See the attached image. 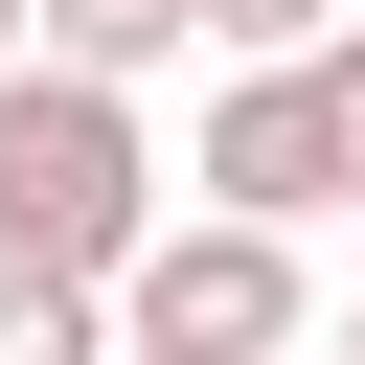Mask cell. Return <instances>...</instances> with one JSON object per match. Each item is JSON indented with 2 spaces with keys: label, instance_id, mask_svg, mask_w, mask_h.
Here are the masks:
<instances>
[{
  "label": "cell",
  "instance_id": "obj_5",
  "mask_svg": "<svg viewBox=\"0 0 365 365\" xmlns=\"http://www.w3.org/2000/svg\"><path fill=\"white\" fill-rule=\"evenodd\" d=\"M0 365H114V319H91V274H0Z\"/></svg>",
  "mask_w": 365,
  "mask_h": 365
},
{
  "label": "cell",
  "instance_id": "obj_7",
  "mask_svg": "<svg viewBox=\"0 0 365 365\" xmlns=\"http://www.w3.org/2000/svg\"><path fill=\"white\" fill-rule=\"evenodd\" d=\"M182 23H205V46H319L342 0H182Z\"/></svg>",
  "mask_w": 365,
  "mask_h": 365
},
{
  "label": "cell",
  "instance_id": "obj_1",
  "mask_svg": "<svg viewBox=\"0 0 365 365\" xmlns=\"http://www.w3.org/2000/svg\"><path fill=\"white\" fill-rule=\"evenodd\" d=\"M160 228V137H137V91L114 68H0V274H114Z\"/></svg>",
  "mask_w": 365,
  "mask_h": 365
},
{
  "label": "cell",
  "instance_id": "obj_2",
  "mask_svg": "<svg viewBox=\"0 0 365 365\" xmlns=\"http://www.w3.org/2000/svg\"><path fill=\"white\" fill-rule=\"evenodd\" d=\"M91 319H114V365H297V228H228V205H182L160 182V228L91 274Z\"/></svg>",
  "mask_w": 365,
  "mask_h": 365
},
{
  "label": "cell",
  "instance_id": "obj_6",
  "mask_svg": "<svg viewBox=\"0 0 365 365\" xmlns=\"http://www.w3.org/2000/svg\"><path fill=\"white\" fill-rule=\"evenodd\" d=\"M297 68H319V114H342V205H365V23H319Z\"/></svg>",
  "mask_w": 365,
  "mask_h": 365
},
{
  "label": "cell",
  "instance_id": "obj_9",
  "mask_svg": "<svg viewBox=\"0 0 365 365\" xmlns=\"http://www.w3.org/2000/svg\"><path fill=\"white\" fill-rule=\"evenodd\" d=\"M342 365H365V319H342Z\"/></svg>",
  "mask_w": 365,
  "mask_h": 365
},
{
  "label": "cell",
  "instance_id": "obj_3",
  "mask_svg": "<svg viewBox=\"0 0 365 365\" xmlns=\"http://www.w3.org/2000/svg\"><path fill=\"white\" fill-rule=\"evenodd\" d=\"M182 205H228V228H319V205H342V114H319L297 46H228L205 137H182Z\"/></svg>",
  "mask_w": 365,
  "mask_h": 365
},
{
  "label": "cell",
  "instance_id": "obj_4",
  "mask_svg": "<svg viewBox=\"0 0 365 365\" xmlns=\"http://www.w3.org/2000/svg\"><path fill=\"white\" fill-rule=\"evenodd\" d=\"M23 46H46V68H114V91H137V68H182L205 23H182V0H23Z\"/></svg>",
  "mask_w": 365,
  "mask_h": 365
},
{
  "label": "cell",
  "instance_id": "obj_8",
  "mask_svg": "<svg viewBox=\"0 0 365 365\" xmlns=\"http://www.w3.org/2000/svg\"><path fill=\"white\" fill-rule=\"evenodd\" d=\"M0 68H23V0H0Z\"/></svg>",
  "mask_w": 365,
  "mask_h": 365
}]
</instances>
